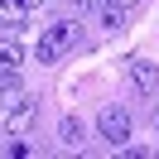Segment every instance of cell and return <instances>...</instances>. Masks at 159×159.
Segmentation results:
<instances>
[{"label":"cell","mask_w":159,"mask_h":159,"mask_svg":"<svg viewBox=\"0 0 159 159\" xmlns=\"http://www.w3.org/2000/svg\"><path fill=\"white\" fill-rule=\"evenodd\" d=\"M34 116H39V101H29L20 82L5 77L0 82V120H5V130H10V135H29Z\"/></svg>","instance_id":"6da1fadb"},{"label":"cell","mask_w":159,"mask_h":159,"mask_svg":"<svg viewBox=\"0 0 159 159\" xmlns=\"http://www.w3.org/2000/svg\"><path fill=\"white\" fill-rule=\"evenodd\" d=\"M72 39H77V24H48V29L39 34V53H34V58L39 63H58L63 53L72 48Z\"/></svg>","instance_id":"7a4b0ae2"},{"label":"cell","mask_w":159,"mask_h":159,"mask_svg":"<svg viewBox=\"0 0 159 159\" xmlns=\"http://www.w3.org/2000/svg\"><path fill=\"white\" fill-rule=\"evenodd\" d=\"M97 130H101V140H106V145L125 149V140H130V111H120V106H101Z\"/></svg>","instance_id":"3957f363"},{"label":"cell","mask_w":159,"mask_h":159,"mask_svg":"<svg viewBox=\"0 0 159 159\" xmlns=\"http://www.w3.org/2000/svg\"><path fill=\"white\" fill-rule=\"evenodd\" d=\"M130 87H135L140 97H159V63L135 58V63H130Z\"/></svg>","instance_id":"277c9868"},{"label":"cell","mask_w":159,"mask_h":159,"mask_svg":"<svg viewBox=\"0 0 159 159\" xmlns=\"http://www.w3.org/2000/svg\"><path fill=\"white\" fill-rule=\"evenodd\" d=\"M20 68H24V48L15 39H0V82H5V77H20Z\"/></svg>","instance_id":"5b68a950"},{"label":"cell","mask_w":159,"mask_h":159,"mask_svg":"<svg viewBox=\"0 0 159 159\" xmlns=\"http://www.w3.org/2000/svg\"><path fill=\"white\" fill-rule=\"evenodd\" d=\"M29 20V0H0V24L5 29H20Z\"/></svg>","instance_id":"8992f818"},{"label":"cell","mask_w":159,"mask_h":159,"mask_svg":"<svg viewBox=\"0 0 159 159\" xmlns=\"http://www.w3.org/2000/svg\"><path fill=\"white\" fill-rule=\"evenodd\" d=\"M120 20H125V10H120L116 0H106L101 5V29H120Z\"/></svg>","instance_id":"52a82bcc"},{"label":"cell","mask_w":159,"mask_h":159,"mask_svg":"<svg viewBox=\"0 0 159 159\" xmlns=\"http://www.w3.org/2000/svg\"><path fill=\"white\" fill-rule=\"evenodd\" d=\"M63 145H82V120L77 116H63Z\"/></svg>","instance_id":"ba28073f"},{"label":"cell","mask_w":159,"mask_h":159,"mask_svg":"<svg viewBox=\"0 0 159 159\" xmlns=\"http://www.w3.org/2000/svg\"><path fill=\"white\" fill-rule=\"evenodd\" d=\"M72 10H92V5H101V0H68Z\"/></svg>","instance_id":"9c48e42d"},{"label":"cell","mask_w":159,"mask_h":159,"mask_svg":"<svg viewBox=\"0 0 159 159\" xmlns=\"http://www.w3.org/2000/svg\"><path fill=\"white\" fill-rule=\"evenodd\" d=\"M116 5H120V10H130V5H140V0H116Z\"/></svg>","instance_id":"30bf717a"}]
</instances>
